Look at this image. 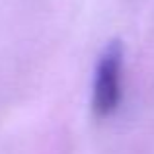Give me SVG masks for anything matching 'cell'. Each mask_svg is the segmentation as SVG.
<instances>
[{"instance_id":"6da1fadb","label":"cell","mask_w":154,"mask_h":154,"mask_svg":"<svg viewBox=\"0 0 154 154\" xmlns=\"http://www.w3.org/2000/svg\"><path fill=\"white\" fill-rule=\"evenodd\" d=\"M123 96V45L111 41L105 45L96 64L92 109L96 117H109L119 107Z\"/></svg>"}]
</instances>
